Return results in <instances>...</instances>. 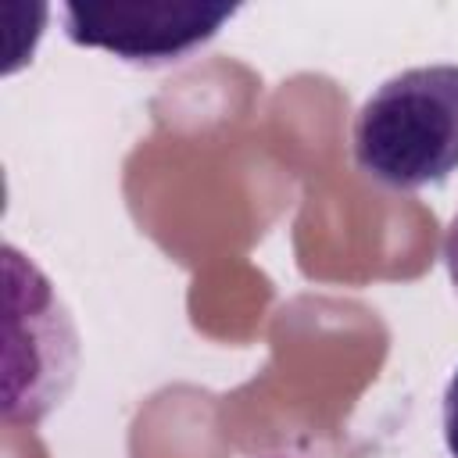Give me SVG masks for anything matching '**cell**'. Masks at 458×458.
<instances>
[{
  "label": "cell",
  "instance_id": "6da1fadb",
  "mask_svg": "<svg viewBox=\"0 0 458 458\" xmlns=\"http://www.w3.org/2000/svg\"><path fill=\"white\" fill-rule=\"evenodd\" d=\"M351 157L386 190L444 186L458 172V64H415L383 79L354 111Z\"/></svg>",
  "mask_w": 458,
  "mask_h": 458
},
{
  "label": "cell",
  "instance_id": "7a4b0ae2",
  "mask_svg": "<svg viewBox=\"0 0 458 458\" xmlns=\"http://www.w3.org/2000/svg\"><path fill=\"white\" fill-rule=\"evenodd\" d=\"M236 11V4L208 0H75L61 7V18L75 47L104 50L136 68H165L208 47Z\"/></svg>",
  "mask_w": 458,
  "mask_h": 458
},
{
  "label": "cell",
  "instance_id": "3957f363",
  "mask_svg": "<svg viewBox=\"0 0 458 458\" xmlns=\"http://www.w3.org/2000/svg\"><path fill=\"white\" fill-rule=\"evenodd\" d=\"M440 426H444L447 454L458 458V369L451 372V379L444 386V397H440Z\"/></svg>",
  "mask_w": 458,
  "mask_h": 458
},
{
  "label": "cell",
  "instance_id": "277c9868",
  "mask_svg": "<svg viewBox=\"0 0 458 458\" xmlns=\"http://www.w3.org/2000/svg\"><path fill=\"white\" fill-rule=\"evenodd\" d=\"M444 268H447V276H451V286L458 290V211L451 215V222H447V233H444Z\"/></svg>",
  "mask_w": 458,
  "mask_h": 458
},
{
  "label": "cell",
  "instance_id": "5b68a950",
  "mask_svg": "<svg viewBox=\"0 0 458 458\" xmlns=\"http://www.w3.org/2000/svg\"><path fill=\"white\" fill-rule=\"evenodd\" d=\"M268 458H286V454H268Z\"/></svg>",
  "mask_w": 458,
  "mask_h": 458
}]
</instances>
